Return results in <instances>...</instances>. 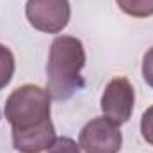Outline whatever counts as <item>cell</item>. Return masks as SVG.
<instances>
[{"label":"cell","mask_w":153,"mask_h":153,"mask_svg":"<svg viewBox=\"0 0 153 153\" xmlns=\"http://www.w3.org/2000/svg\"><path fill=\"white\" fill-rule=\"evenodd\" d=\"M50 93L36 84L14 89L5 100L4 114L11 125L13 146L20 153H43L55 141L50 119Z\"/></svg>","instance_id":"obj_1"},{"label":"cell","mask_w":153,"mask_h":153,"mask_svg":"<svg viewBox=\"0 0 153 153\" xmlns=\"http://www.w3.org/2000/svg\"><path fill=\"white\" fill-rule=\"evenodd\" d=\"M85 66V50L80 39L59 36L52 41L46 62V91L57 102L68 100L84 87L80 76Z\"/></svg>","instance_id":"obj_2"},{"label":"cell","mask_w":153,"mask_h":153,"mask_svg":"<svg viewBox=\"0 0 153 153\" xmlns=\"http://www.w3.org/2000/svg\"><path fill=\"white\" fill-rule=\"evenodd\" d=\"M25 16L39 32L59 34L70 22L71 7L68 0H27Z\"/></svg>","instance_id":"obj_3"},{"label":"cell","mask_w":153,"mask_h":153,"mask_svg":"<svg viewBox=\"0 0 153 153\" xmlns=\"http://www.w3.org/2000/svg\"><path fill=\"white\" fill-rule=\"evenodd\" d=\"M78 144L85 153H119L123 135L117 125L102 116L84 125L78 135Z\"/></svg>","instance_id":"obj_4"},{"label":"cell","mask_w":153,"mask_h":153,"mask_svg":"<svg viewBox=\"0 0 153 153\" xmlns=\"http://www.w3.org/2000/svg\"><path fill=\"white\" fill-rule=\"evenodd\" d=\"M134 103H135L134 85L126 76H116L105 85L100 107L103 117L121 126L130 119L134 112Z\"/></svg>","instance_id":"obj_5"},{"label":"cell","mask_w":153,"mask_h":153,"mask_svg":"<svg viewBox=\"0 0 153 153\" xmlns=\"http://www.w3.org/2000/svg\"><path fill=\"white\" fill-rule=\"evenodd\" d=\"M117 7L134 18H150L153 16V0H116Z\"/></svg>","instance_id":"obj_6"},{"label":"cell","mask_w":153,"mask_h":153,"mask_svg":"<svg viewBox=\"0 0 153 153\" xmlns=\"http://www.w3.org/2000/svg\"><path fill=\"white\" fill-rule=\"evenodd\" d=\"M14 68H16V62H14L13 52L5 45H0V91L13 80Z\"/></svg>","instance_id":"obj_7"},{"label":"cell","mask_w":153,"mask_h":153,"mask_svg":"<svg viewBox=\"0 0 153 153\" xmlns=\"http://www.w3.org/2000/svg\"><path fill=\"white\" fill-rule=\"evenodd\" d=\"M48 153H82V152H80V144H76L71 137H55V141L48 148Z\"/></svg>","instance_id":"obj_8"},{"label":"cell","mask_w":153,"mask_h":153,"mask_svg":"<svg viewBox=\"0 0 153 153\" xmlns=\"http://www.w3.org/2000/svg\"><path fill=\"white\" fill-rule=\"evenodd\" d=\"M141 134H143V139L153 146V105L148 107L141 117Z\"/></svg>","instance_id":"obj_9"},{"label":"cell","mask_w":153,"mask_h":153,"mask_svg":"<svg viewBox=\"0 0 153 153\" xmlns=\"http://www.w3.org/2000/svg\"><path fill=\"white\" fill-rule=\"evenodd\" d=\"M143 76H144L146 84L153 89V46L143 57Z\"/></svg>","instance_id":"obj_10"}]
</instances>
